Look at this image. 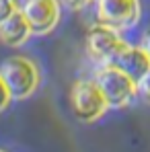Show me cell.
<instances>
[{
  "instance_id": "1",
  "label": "cell",
  "mask_w": 150,
  "mask_h": 152,
  "mask_svg": "<svg viewBox=\"0 0 150 152\" xmlns=\"http://www.w3.org/2000/svg\"><path fill=\"white\" fill-rule=\"evenodd\" d=\"M0 76L12 99H27L35 93L39 84V74L33 62L27 58H8L0 66Z\"/></svg>"
},
{
  "instance_id": "2",
  "label": "cell",
  "mask_w": 150,
  "mask_h": 152,
  "mask_svg": "<svg viewBox=\"0 0 150 152\" xmlns=\"http://www.w3.org/2000/svg\"><path fill=\"white\" fill-rule=\"evenodd\" d=\"M95 82L101 88V93H103L109 107H125L134 99V95L138 93L136 80H132L125 72H121L113 64H105L99 70Z\"/></svg>"
},
{
  "instance_id": "3",
  "label": "cell",
  "mask_w": 150,
  "mask_h": 152,
  "mask_svg": "<svg viewBox=\"0 0 150 152\" xmlns=\"http://www.w3.org/2000/svg\"><path fill=\"white\" fill-rule=\"evenodd\" d=\"M70 103H72V111H74L76 119H80L84 124L97 121L109 109L97 82H86V80H80L74 84V88L70 93Z\"/></svg>"
},
{
  "instance_id": "4",
  "label": "cell",
  "mask_w": 150,
  "mask_h": 152,
  "mask_svg": "<svg viewBox=\"0 0 150 152\" xmlns=\"http://www.w3.org/2000/svg\"><path fill=\"white\" fill-rule=\"evenodd\" d=\"M124 48L125 43L119 37L117 29L105 23L93 25L86 33V50L93 56V60H97L101 64H113V60Z\"/></svg>"
},
{
  "instance_id": "5",
  "label": "cell",
  "mask_w": 150,
  "mask_h": 152,
  "mask_svg": "<svg viewBox=\"0 0 150 152\" xmlns=\"http://www.w3.org/2000/svg\"><path fill=\"white\" fill-rule=\"evenodd\" d=\"M19 10L23 12L31 33L45 35L60 21V4L58 0H21Z\"/></svg>"
},
{
  "instance_id": "6",
  "label": "cell",
  "mask_w": 150,
  "mask_h": 152,
  "mask_svg": "<svg viewBox=\"0 0 150 152\" xmlns=\"http://www.w3.org/2000/svg\"><path fill=\"white\" fill-rule=\"evenodd\" d=\"M140 17V2L138 0H97V19L99 23L124 29L132 27Z\"/></svg>"
},
{
  "instance_id": "7",
  "label": "cell",
  "mask_w": 150,
  "mask_h": 152,
  "mask_svg": "<svg viewBox=\"0 0 150 152\" xmlns=\"http://www.w3.org/2000/svg\"><path fill=\"white\" fill-rule=\"evenodd\" d=\"M113 66H117L121 72H125L132 80H136V82H138L142 76L148 72L150 58L146 56V51L142 50V48L125 45L124 50L117 53V58L113 60Z\"/></svg>"
},
{
  "instance_id": "8",
  "label": "cell",
  "mask_w": 150,
  "mask_h": 152,
  "mask_svg": "<svg viewBox=\"0 0 150 152\" xmlns=\"http://www.w3.org/2000/svg\"><path fill=\"white\" fill-rule=\"evenodd\" d=\"M31 35V27L23 17V12L17 8L8 19L0 23V41L8 48H19L23 45Z\"/></svg>"
},
{
  "instance_id": "9",
  "label": "cell",
  "mask_w": 150,
  "mask_h": 152,
  "mask_svg": "<svg viewBox=\"0 0 150 152\" xmlns=\"http://www.w3.org/2000/svg\"><path fill=\"white\" fill-rule=\"evenodd\" d=\"M136 84H138V93L142 95V99H144L146 103H150V68Z\"/></svg>"
},
{
  "instance_id": "10",
  "label": "cell",
  "mask_w": 150,
  "mask_h": 152,
  "mask_svg": "<svg viewBox=\"0 0 150 152\" xmlns=\"http://www.w3.org/2000/svg\"><path fill=\"white\" fill-rule=\"evenodd\" d=\"M17 0H0V23L4 19H8L15 10H17Z\"/></svg>"
},
{
  "instance_id": "11",
  "label": "cell",
  "mask_w": 150,
  "mask_h": 152,
  "mask_svg": "<svg viewBox=\"0 0 150 152\" xmlns=\"http://www.w3.org/2000/svg\"><path fill=\"white\" fill-rule=\"evenodd\" d=\"M10 93H8V88H6V84H4V80H2V76H0V111H4L6 107H8V103H10Z\"/></svg>"
},
{
  "instance_id": "12",
  "label": "cell",
  "mask_w": 150,
  "mask_h": 152,
  "mask_svg": "<svg viewBox=\"0 0 150 152\" xmlns=\"http://www.w3.org/2000/svg\"><path fill=\"white\" fill-rule=\"evenodd\" d=\"M89 2H91V0H64V4H66L68 8H72V10H80V8H84Z\"/></svg>"
},
{
  "instance_id": "13",
  "label": "cell",
  "mask_w": 150,
  "mask_h": 152,
  "mask_svg": "<svg viewBox=\"0 0 150 152\" xmlns=\"http://www.w3.org/2000/svg\"><path fill=\"white\" fill-rule=\"evenodd\" d=\"M140 48L146 51V56L150 58V29L144 33V37H142V45H140Z\"/></svg>"
}]
</instances>
